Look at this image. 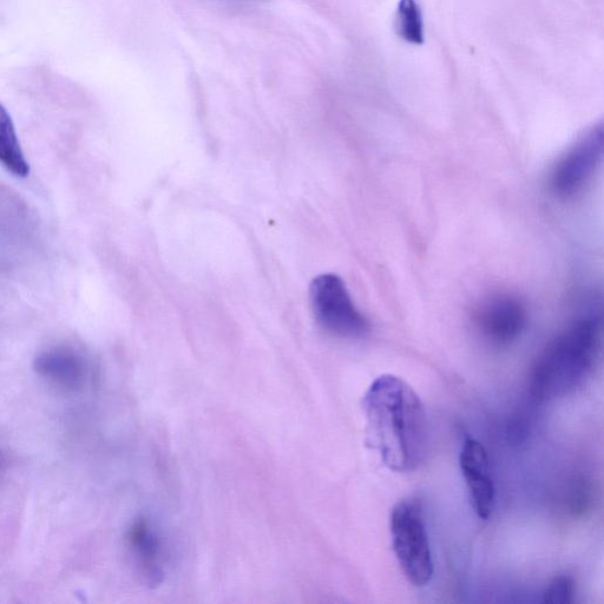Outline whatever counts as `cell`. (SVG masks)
I'll list each match as a JSON object with an SVG mask.
<instances>
[{
  "label": "cell",
  "mask_w": 604,
  "mask_h": 604,
  "mask_svg": "<svg viewBox=\"0 0 604 604\" xmlns=\"http://www.w3.org/2000/svg\"><path fill=\"white\" fill-rule=\"evenodd\" d=\"M35 370L49 383L67 391L80 389L87 380V361L74 347L57 345L35 360Z\"/></svg>",
  "instance_id": "ba28073f"
},
{
  "label": "cell",
  "mask_w": 604,
  "mask_h": 604,
  "mask_svg": "<svg viewBox=\"0 0 604 604\" xmlns=\"http://www.w3.org/2000/svg\"><path fill=\"white\" fill-rule=\"evenodd\" d=\"M312 310L318 324L344 339H360L370 332V323L351 299L338 275L323 274L311 284Z\"/></svg>",
  "instance_id": "277c9868"
},
{
  "label": "cell",
  "mask_w": 604,
  "mask_h": 604,
  "mask_svg": "<svg viewBox=\"0 0 604 604\" xmlns=\"http://www.w3.org/2000/svg\"><path fill=\"white\" fill-rule=\"evenodd\" d=\"M527 308L511 294H498L478 308L476 323L483 336L496 345H508L527 325Z\"/></svg>",
  "instance_id": "8992f818"
},
{
  "label": "cell",
  "mask_w": 604,
  "mask_h": 604,
  "mask_svg": "<svg viewBox=\"0 0 604 604\" xmlns=\"http://www.w3.org/2000/svg\"><path fill=\"white\" fill-rule=\"evenodd\" d=\"M575 584L569 576H558L543 593V602L549 604H568L573 602Z\"/></svg>",
  "instance_id": "7c38bea8"
},
{
  "label": "cell",
  "mask_w": 604,
  "mask_h": 604,
  "mask_svg": "<svg viewBox=\"0 0 604 604\" xmlns=\"http://www.w3.org/2000/svg\"><path fill=\"white\" fill-rule=\"evenodd\" d=\"M392 546L403 574L412 586H428L433 561L422 505L415 500L399 502L391 514Z\"/></svg>",
  "instance_id": "3957f363"
},
{
  "label": "cell",
  "mask_w": 604,
  "mask_h": 604,
  "mask_svg": "<svg viewBox=\"0 0 604 604\" xmlns=\"http://www.w3.org/2000/svg\"><path fill=\"white\" fill-rule=\"evenodd\" d=\"M396 31L406 42L423 44V15L416 0H400L396 16Z\"/></svg>",
  "instance_id": "8fae6325"
},
{
  "label": "cell",
  "mask_w": 604,
  "mask_h": 604,
  "mask_svg": "<svg viewBox=\"0 0 604 604\" xmlns=\"http://www.w3.org/2000/svg\"><path fill=\"white\" fill-rule=\"evenodd\" d=\"M364 411L373 448L393 472H411L423 463L429 446L428 418L412 386L393 374L370 385Z\"/></svg>",
  "instance_id": "6da1fadb"
},
{
  "label": "cell",
  "mask_w": 604,
  "mask_h": 604,
  "mask_svg": "<svg viewBox=\"0 0 604 604\" xmlns=\"http://www.w3.org/2000/svg\"><path fill=\"white\" fill-rule=\"evenodd\" d=\"M602 124L596 126L557 163L551 187L558 196L570 198L580 192L600 167L603 157Z\"/></svg>",
  "instance_id": "5b68a950"
},
{
  "label": "cell",
  "mask_w": 604,
  "mask_h": 604,
  "mask_svg": "<svg viewBox=\"0 0 604 604\" xmlns=\"http://www.w3.org/2000/svg\"><path fill=\"white\" fill-rule=\"evenodd\" d=\"M600 350V315H582L536 359L530 374L531 395L546 402L574 392L593 373Z\"/></svg>",
  "instance_id": "7a4b0ae2"
},
{
  "label": "cell",
  "mask_w": 604,
  "mask_h": 604,
  "mask_svg": "<svg viewBox=\"0 0 604 604\" xmlns=\"http://www.w3.org/2000/svg\"><path fill=\"white\" fill-rule=\"evenodd\" d=\"M0 166L15 177H28L30 164L26 161L12 118L0 104Z\"/></svg>",
  "instance_id": "30bf717a"
},
{
  "label": "cell",
  "mask_w": 604,
  "mask_h": 604,
  "mask_svg": "<svg viewBox=\"0 0 604 604\" xmlns=\"http://www.w3.org/2000/svg\"><path fill=\"white\" fill-rule=\"evenodd\" d=\"M459 464L468 487L476 514L488 520L495 507L496 489L490 475L488 452L482 443L474 438L464 442Z\"/></svg>",
  "instance_id": "52a82bcc"
},
{
  "label": "cell",
  "mask_w": 604,
  "mask_h": 604,
  "mask_svg": "<svg viewBox=\"0 0 604 604\" xmlns=\"http://www.w3.org/2000/svg\"><path fill=\"white\" fill-rule=\"evenodd\" d=\"M128 543L137 566L150 584L160 583L164 575L163 544L153 525L137 521L129 530Z\"/></svg>",
  "instance_id": "9c48e42d"
}]
</instances>
